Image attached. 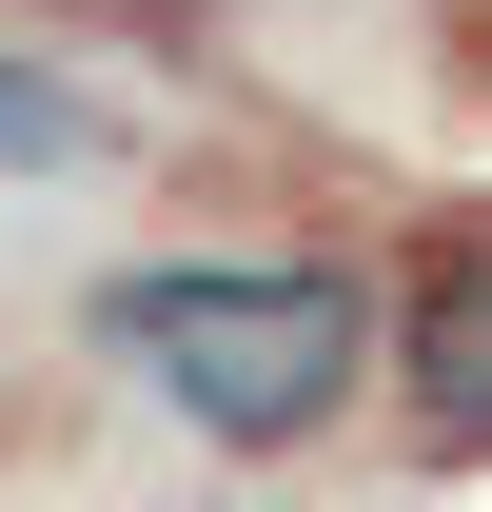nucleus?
I'll return each mask as SVG.
<instances>
[{
  "label": "nucleus",
  "instance_id": "nucleus-2",
  "mask_svg": "<svg viewBox=\"0 0 492 512\" xmlns=\"http://www.w3.org/2000/svg\"><path fill=\"white\" fill-rule=\"evenodd\" d=\"M394 414L414 473H492V197L394 256Z\"/></svg>",
  "mask_w": 492,
  "mask_h": 512
},
{
  "label": "nucleus",
  "instance_id": "nucleus-3",
  "mask_svg": "<svg viewBox=\"0 0 492 512\" xmlns=\"http://www.w3.org/2000/svg\"><path fill=\"white\" fill-rule=\"evenodd\" d=\"M119 158V119L79 99V79H40V60H0V178H99Z\"/></svg>",
  "mask_w": 492,
  "mask_h": 512
},
{
  "label": "nucleus",
  "instance_id": "nucleus-1",
  "mask_svg": "<svg viewBox=\"0 0 492 512\" xmlns=\"http://www.w3.org/2000/svg\"><path fill=\"white\" fill-rule=\"evenodd\" d=\"M99 355H119L197 453H315L394 355V276L355 256H138L99 276Z\"/></svg>",
  "mask_w": 492,
  "mask_h": 512
},
{
  "label": "nucleus",
  "instance_id": "nucleus-4",
  "mask_svg": "<svg viewBox=\"0 0 492 512\" xmlns=\"http://www.w3.org/2000/svg\"><path fill=\"white\" fill-rule=\"evenodd\" d=\"M433 60H453V99H492V0H433Z\"/></svg>",
  "mask_w": 492,
  "mask_h": 512
}]
</instances>
